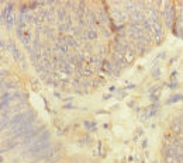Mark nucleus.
<instances>
[{
  "label": "nucleus",
  "instance_id": "3",
  "mask_svg": "<svg viewBox=\"0 0 183 163\" xmlns=\"http://www.w3.org/2000/svg\"><path fill=\"white\" fill-rule=\"evenodd\" d=\"M10 100H11V96L7 92H4L3 94H1V108L6 110L7 107H9V103H10Z\"/></svg>",
  "mask_w": 183,
  "mask_h": 163
},
{
  "label": "nucleus",
  "instance_id": "1",
  "mask_svg": "<svg viewBox=\"0 0 183 163\" xmlns=\"http://www.w3.org/2000/svg\"><path fill=\"white\" fill-rule=\"evenodd\" d=\"M48 148H49V134L48 132H42L35 141L32 142L31 148L28 149V153H31V155L40 153L42 151H47Z\"/></svg>",
  "mask_w": 183,
  "mask_h": 163
},
{
  "label": "nucleus",
  "instance_id": "6",
  "mask_svg": "<svg viewBox=\"0 0 183 163\" xmlns=\"http://www.w3.org/2000/svg\"><path fill=\"white\" fill-rule=\"evenodd\" d=\"M182 130H183V127H182V124L179 122V120H176L175 122H172V131L173 132L179 134V132H182Z\"/></svg>",
  "mask_w": 183,
  "mask_h": 163
},
{
  "label": "nucleus",
  "instance_id": "4",
  "mask_svg": "<svg viewBox=\"0 0 183 163\" xmlns=\"http://www.w3.org/2000/svg\"><path fill=\"white\" fill-rule=\"evenodd\" d=\"M9 49H10V52H11V54H13V56H14L16 59L23 60V55L20 54V51H18V49H17L16 47L13 45V44H10V45H9Z\"/></svg>",
  "mask_w": 183,
  "mask_h": 163
},
{
  "label": "nucleus",
  "instance_id": "8",
  "mask_svg": "<svg viewBox=\"0 0 183 163\" xmlns=\"http://www.w3.org/2000/svg\"><path fill=\"white\" fill-rule=\"evenodd\" d=\"M99 18H100V21H102V23L107 21V17H106V14H104V11H103V10L99 11Z\"/></svg>",
  "mask_w": 183,
  "mask_h": 163
},
{
  "label": "nucleus",
  "instance_id": "2",
  "mask_svg": "<svg viewBox=\"0 0 183 163\" xmlns=\"http://www.w3.org/2000/svg\"><path fill=\"white\" fill-rule=\"evenodd\" d=\"M163 16H165V21L169 27H172V20H173V6L171 3H166L165 10H163Z\"/></svg>",
  "mask_w": 183,
  "mask_h": 163
},
{
  "label": "nucleus",
  "instance_id": "5",
  "mask_svg": "<svg viewBox=\"0 0 183 163\" xmlns=\"http://www.w3.org/2000/svg\"><path fill=\"white\" fill-rule=\"evenodd\" d=\"M65 42H66V45L68 47H72V48H76L78 47V42L75 41V38L72 37V35H68V37H65Z\"/></svg>",
  "mask_w": 183,
  "mask_h": 163
},
{
  "label": "nucleus",
  "instance_id": "10",
  "mask_svg": "<svg viewBox=\"0 0 183 163\" xmlns=\"http://www.w3.org/2000/svg\"><path fill=\"white\" fill-rule=\"evenodd\" d=\"M183 98V96L182 94H178V97H172L171 98V101H169V103H173V101H178V100H182Z\"/></svg>",
  "mask_w": 183,
  "mask_h": 163
},
{
  "label": "nucleus",
  "instance_id": "9",
  "mask_svg": "<svg viewBox=\"0 0 183 163\" xmlns=\"http://www.w3.org/2000/svg\"><path fill=\"white\" fill-rule=\"evenodd\" d=\"M45 34H47V35H48V37H51V38H54V31H52V30H51V28H47V30H45Z\"/></svg>",
  "mask_w": 183,
  "mask_h": 163
},
{
  "label": "nucleus",
  "instance_id": "7",
  "mask_svg": "<svg viewBox=\"0 0 183 163\" xmlns=\"http://www.w3.org/2000/svg\"><path fill=\"white\" fill-rule=\"evenodd\" d=\"M11 100H24V94H21V93H14V94L11 96Z\"/></svg>",
  "mask_w": 183,
  "mask_h": 163
}]
</instances>
